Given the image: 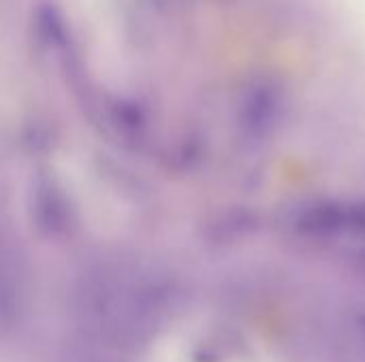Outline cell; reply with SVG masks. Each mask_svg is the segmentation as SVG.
Instances as JSON below:
<instances>
[{"instance_id": "2", "label": "cell", "mask_w": 365, "mask_h": 362, "mask_svg": "<svg viewBox=\"0 0 365 362\" xmlns=\"http://www.w3.org/2000/svg\"><path fill=\"white\" fill-rule=\"evenodd\" d=\"M346 228L365 237V201L346 207Z\"/></svg>"}, {"instance_id": "1", "label": "cell", "mask_w": 365, "mask_h": 362, "mask_svg": "<svg viewBox=\"0 0 365 362\" xmlns=\"http://www.w3.org/2000/svg\"><path fill=\"white\" fill-rule=\"evenodd\" d=\"M297 228L304 230L306 235H314V237L336 235L340 230H346V209L340 207L338 203L312 205L299 215Z\"/></svg>"}, {"instance_id": "3", "label": "cell", "mask_w": 365, "mask_h": 362, "mask_svg": "<svg viewBox=\"0 0 365 362\" xmlns=\"http://www.w3.org/2000/svg\"><path fill=\"white\" fill-rule=\"evenodd\" d=\"M361 333H364V339H365V318H364V322H361Z\"/></svg>"}]
</instances>
